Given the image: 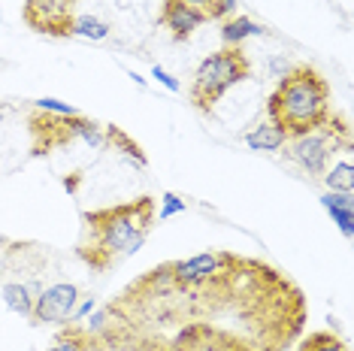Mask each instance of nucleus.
I'll use <instances>...</instances> for the list:
<instances>
[{
	"mask_svg": "<svg viewBox=\"0 0 354 351\" xmlns=\"http://www.w3.org/2000/svg\"><path fill=\"white\" fill-rule=\"evenodd\" d=\"M321 206L333 218V225L339 227V234L345 239H351L354 236V194H333V191H327L321 197Z\"/></svg>",
	"mask_w": 354,
	"mask_h": 351,
	"instance_id": "obj_9",
	"label": "nucleus"
},
{
	"mask_svg": "<svg viewBox=\"0 0 354 351\" xmlns=\"http://www.w3.org/2000/svg\"><path fill=\"white\" fill-rule=\"evenodd\" d=\"M124 73H127V79H131L133 85H140V88H146V85H149V79H142L140 73H136V70H124Z\"/></svg>",
	"mask_w": 354,
	"mask_h": 351,
	"instance_id": "obj_25",
	"label": "nucleus"
},
{
	"mask_svg": "<svg viewBox=\"0 0 354 351\" xmlns=\"http://www.w3.org/2000/svg\"><path fill=\"white\" fill-rule=\"evenodd\" d=\"M160 25L170 30V37L176 39V43H182V39H188L200 25H206V15L197 12L194 6L182 3V0H164Z\"/></svg>",
	"mask_w": 354,
	"mask_h": 351,
	"instance_id": "obj_8",
	"label": "nucleus"
},
{
	"mask_svg": "<svg viewBox=\"0 0 354 351\" xmlns=\"http://www.w3.org/2000/svg\"><path fill=\"white\" fill-rule=\"evenodd\" d=\"M151 79H158V82L164 85L167 91H173V94H179V91H182V82H179V79H176L173 73H167V70L160 67V64H155V67H151Z\"/></svg>",
	"mask_w": 354,
	"mask_h": 351,
	"instance_id": "obj_21",
	"label": "nucleus"
},
{
	"mask_svg": "<svg viewBox=\"0 0 354 351\" xmlns=\"http://www.w3.org/2000/svg\"><path fill=\"white\" fill-rule=\"evenodd\" d=\"M109 21L97 19V15H73L70 21L67 37H79V39H91V43H100V39L109 37Z\"/></svg>",
	"mask_w": 354,
	"mask_h": 351,
	"instance_id": "obj_14",
	"label": "nucleus"
},
{
	"mask_svg": "<svg viewBox=\"0 0 354 351\" xmlns=\"http://www.w3.org/2000/svg\"><path fill=\"white\" fill-rule=\"evenodd\" d=\"M88 345H91V336H88L79 324H73L67 333H61V336L52 342L49 351H88Z\"/></svg>",
	"mask_w": 354,
	"mask_h": 351,
	"instance_id": "obj_16",
	"label": "nucleus"
},
{
	"mask_svg": "<svg viewBox=\"0 0 354 351\" xmlns=\"http://www.w3.org/2000/svg\"><path fill=\"white\" fill-rule=\"evenodd\" d=\"M252 73V64L243 49H221L206 55L194 70V82H191V103L200 113H212L215 103L224 97V91H230L233 85L245 82Z\"/></svg>",
	"mask_w": 354,
	"mask_h": 351,
	"instance_id": "obj_3",
	"label": "nucleus"
},
{
	"mask_svg": "<svg viewBox=\"0 0 354 351\" xmlns=\"http://www.w3.org/2000/svg\"><path fill=\"white\" fill-rule=\"evenodd\" d=\"M106 131V146H112L115 151H122V155L127 158L131 164L136 167H146V155H142V149H140V142H133L127 133L122 131V127H115V124H106L103 127Z\"/></svg>",
	"mask_w": 354,
	"mask_h": 351,
	"instance_id": "obj_15",
	"label": "nucleus"
},
{
	"mask_svg": "<svg viewBox=\"0 0 354 351\" xmlns=\"http://www.w3.org/2000/svg\"><path fill=\"white\" fill-rule=\"evenodd\" d=\"M263 28L257 25L254 19H248V15H230V19L221 21V43L224 49H243L245 39L252 37H261Z\"/></svg>",
	"mask_w": 354,
	"mask_h": 351,
	"instance_id": "obj_11",
	"label": "nucleus"
},
{
	"mask_svg": "<svg viewBox=\"0 0 354 351\" xmlns=\"http://www.w3.org/2000/svg\"><path fill=\"white\" fill-rule=\"evenodd\" d=\"M182 3H188V6H194L197 12L209 15V10H212V6H215V0H182Z\"/></svg>",
	"mask_w": 354,
	"mask_h": 351,
	"instance_id": "obj_24",
	"label": "nucleus"
},
{
	"mask_svg": "<svg viewBox=\"0 0 354 351\" xmlns=\"http://www.w3.org/2000/svg\"><path fill=\"white\" fill-rule=\"evenodd\" d=\"M230 15H236V0H215V6L209 10L206 15V21H224V19H230Z\"/></svg>",
	"mask_w": 354,
	"mask_h": 351,
	"instance_id": "obj_20",
	"label": "nucleus"
},
{
	"mask_svg": "<svg viewBox=\"0 0 354 351\" xmlns=\"http://www.w3.org/2000/svg\"><path fill=\"white\" fill-rule=\"evenodd\" d=\"M336 151L351 155V131L336 113H330L324 124L303 131V133H294L285 142V155L309 176L324 173L327 164L336 158Z\"/></svg>",
	"mask_w": 354,
	"mask_h": 351,
	"instance_id": "obj_4",
	"label": "nucleus"
},
{
	"mask_svg": "<svg viewBox=\"0 0 354 351\" xmlns=\"http://www.w3.org/2000/svg\"><path fill=\"white\" fill-rule=\"evenodd\" d=\"M34 109L37 113H46V115H79V109L76 106H70V103H64L58 97H37L34 100Z\"/></svg>",
	"mask_w": 354,
	"mask_h": 351,
	"instance_id": "obj_18",
	"label": "nucleus"
},
{
	"mask_svg": "<svg viewBox=\"0 0 354 351\" xmlns=\"http://www.w3.org/2000/svg\"><path fill=\"white\" fill-rule=\"evenodd\" d=\"M76 0H28L25 3V21L39 34L67 37L70 21H73Z\"/></svg>",
	"mask_w": 354,
	"mask_h": 351,
	"instance_id": "obj_7",
	"label": "nucleus"
},
{
	"mask_svg": "<svg viewBox=\"0 0 354 351\" xmlns=\"http://www.w3.org/2000/svg\"><path fill=\"white\" fill-rule=\"evenodd\" d=\"M318 179L324 182L327 191H333V194H354V164H351V155H345L342 161L327 164V170L321 173Z\"/></svg>",
	"mask_w": 354,
	"mask_h": 351,
	"instance_id": "obj_12",
	"label": "nucleus"
},
{
	"mask_svg": "<svg viewBox=\"0 0 354 351\" xmlns=\"http://www.w3.org/2000/svg\"><path fill=\"white\" fill-rule=\"evenodd\" d=\"M155 218L158 206L151 197L85 212V236L79 243V258L91 269H100V273L115 267V263L127 260L146 245L151 227H155Z\"/></svg>",
	"mask_w": 354,
	"mask_h": 351,
	"instance_id": "obj_1",
	"label": "nucleus"
},
{
	"mask_svg": "<svg viewBox=\"0 0 354 351\" xmlns=\"http://www.w3.org/2000/svg\"><path fill=\"white\" fill-rule=\"evenodd\" d=\"M236 263H239V258H233L230 252H200L194 258L167 263V269H170L173 285H179V288H197V285H206V282H212L215 276L227 273Z\"/></svg>",
	"mask_w": 354,
	"mask_h": 351,
	"instance_id": "obj_5",
	"label": "nucleus"
},
{
	"mask_svg": "<svg viewBox=\"0 0 354 351\" xmlns=\"http://www.w3.org/2000/svg\"><path fill=\"white\" fill-rule=\"evenodd\" d=\"M294 70V64L285 58V55H272L270 58V76L272 79H281V76H288Z\"/></svg>",
	"mask_w": 354,
	"mask_h": 351,
	"instance_id": "obj_23",
	"label": "nucleus"
},
{
	"mask_svg": "<svg viewBox=\"0 0 354 351\" xmlns=\"http://www.w3.org/2000/svg\"><path fill=\"white\" fill-rule=\"evenodd\" d=\"M330 113V85L309 64H294V70L279 79L276 91L267 97V118L288 137L324 124Z\"/></svg>",
	"mask_w": 354,
	"mask_h": 351,
	"instance_id": "obj_2",
	"label": "nucleus"
},
{
	"mask_svg": "<svg viewBox=\"0 0 354 351\" xmlns=\"http://www.w3.org/2000/svg\"><path fill=\"white\" fill-rule=\"evenodd\" d=\"M0 297H3V303H6V309H10V312H19V315H25V318H30V312H34L37 294L30 291L28 282H3V288H0Z\"/></svg>",
	"mask_w": 354,
	"mask_h": 351,
	"instance_id": "obj_13",
	"label": "nucleus"
},
{
	"mask_svg": "<svg viewBox=\"0 0 354 351\" xmlns=\"http://www.w3.org/2000/svg\"><path fill=\"white\" fill-rule=\"evenodd\" d=\"M97 309V297H79L76 303V309H73V315H70V324H79V321H85L88 315Z\"/></svg>",
	"mask_w": 354,
	"mask_h": 351,
	"instance_id": "obj_22",
	"label": "nucleus"
},
{
	"mask_svg": "<svg viewBox=\"0 0 354 351\" xmlns=\"http://www.w3.org/2000/svg\"><path fill=\"white\" fill-rule=\"evenodd\" d=\"M285 142H288V133L281 131L279 124H272L270 118H267V122H261V124H254L252 131L245 133V146L252 151H267V155H276V151L285 149Z\"/></svg>",
	"mask_w": 354,
	"mask_h": 351,
	"instance_id": "obj_10",
	"label": "nucleus"
},
{
	"mask_svg": "<svg viewBox=\"0 0 354 351\" xmlns=\"http://www.w3.org/2000/svg\"><path fill=\"white\" fill-rule=\"evenodd\" d=\"M297 351H348V345L339 336H333V333L318 330V333H309V339H303V345Z\"/></svg>",
	"mask_w": 354,
	"mask_h": 351,
	"instance_id": "obj_17",
	"label": "nucleus"
},
{
	"mask_svg": "<svg viewBox=\"0 0 354 351\" xmlns=\"http://www.w3.org/2000/svg\"><path fill=\"white\" fill-rule=\"evenodd\" d=\"M79 297L82 294H79L73 282H55L37 294L30 321L34 324H70V315H73Z\"/></svg>",
	"mask_w": 354,
	"mask_h": 351,
	"instance_id": "obj_6",
	"label": "nucleus"
},
{
	"mask_svg": "<svg viewBox=\"0 0 354 351\" xmlns=\"http://www.w3.org/2000/svg\"><path fill=\"white\" fill-rule=\"evenodd\" d=\"M185 209H188V203H185L176 191H164V203H160V209H158V218L167 221V218H173V215H182Z\"/></svg>",
	"mask_w": 354,
	"mask_h": 351,
	"instance_id": "obj_19",
	"label": "nucleus"
}]
</instances>
